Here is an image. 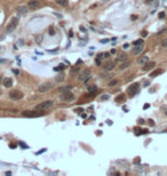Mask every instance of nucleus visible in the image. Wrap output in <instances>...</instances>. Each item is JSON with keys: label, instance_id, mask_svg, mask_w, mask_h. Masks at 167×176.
<instances>
[{"label": "nucleus", "instance_id": "f257e3e1", "mask_svg": "<svg viewBox=\"0 0 167 176\" xmlns=\"http://www.w3.org/2000/svg\"><path fill=\"white\" fill-rule=\"evenodd\" d=\"M53 104H54V102L50 100L45 101V102H41V103H39L38 105H36L34 111H46V110L50 109V107L53 106Z\"/></svg>", "mask_w": 167, "mask_h": 176}, {"label": "nucleus", "instance_id": "f03ea898", "mask_svg": "<svg viewBox=\"0 0 167 176\" xmlns=\"http://www.w3.org/2000/svg\"><path fill=\"white\" fill-rule=\"evenodd\" d=\"M139 90H140V84L139 82H134V84H132L127 88V91H128V94H129L130 96H134L135 94L139 93Z\"/></svg>", "mask_w": 167, "mask_h": 176}, {"label": "nucleus", "instance_id": "7ed1b4c3", "mask_svg": "<svg viewBox=\"0 0 167 176\" xmlns=\"http://www.w3.org/2000/svg\"><path fill=\"white\" fill-rule=\"evenodd\" d=\"M53 87H54V84H53V82H45V84L39 86L38 91L39 93H47V91L50 90Z\"/></svg>", "mask_w": 167, "mask_h": 176}, {"label": "nucleus", "instance_id": "20e7f679", "mask_svg": "<svg viewBox=\"0 0 167 176\" xmlns=\"http://www.w3.org/2000/svg\"><path fill=\"white\" fill-rule=\"evenodd\" d=\"M17 24H18V18L17 17H13L10 20V22H9L8 26H7V32L14 31V30L16 29V26H17Z\"/></svg>", "mask_w": 167, "mask_h": 176}, {"label": "nucleus", "instance_id": "39448f33", "mask_svg": "<svg viewBox=\"0 0 167 176\" xmlns=\"http://www.w3.org/2000/svg\"><path fill=\"white\" fill-rule=\"evenodd\" d=\"M89 78H90V70L89 69H85L79 74V80H81V81H87Z\"/></svg>", "mask_w": 167, "mask_h": 176}, {"label": "nucleus", "instance_id": "423d86ee", "mask_svg": "<svg viewBox=\"0 0 167 176\" xmlns=\"http://www.w3.org/2000/svg\"><path fill=\"white\" fill-rule=\"evenodd\" d=\"M9 97H10L11 100H21V98L23 97V93L20 90H11L10 93H9Z\"/></svg>", "mask_w": 167, "mask_h": 176}, {"label": "nucleus", "instance_id": "0eeeda50", "mask_svg": "<svg viewBox=\"0 0 167 176\" xmlns=\"http://www.w3.org/2000/svg\"><path fill=\"white\" fill-rule=\"evenodd\" d=\"M62 98H63V101H65V102H71V101L74 100V95H73L71 91H68V93H64V95L62 96Z\"/></svg>", "mask_w": 167, "mask_h": 176}, {"label": "nucleus", "instance_id": "6e6552de", "mask_svg": "<svg viewBox=\"0 0 167 176\" xmlns=\"http://www.w3.org/2000/svg\"><path fill=\"white\" fill-rule=\"evenodd\" d=\"M39 6H40V2L38 1V0H31V1L27 2V7L31 9H36V8H39Z\"/></svg>", "mask_w": 167, "mask_h": 176}, {"label": "nucleus", "instance_id": "1a4fd4ad", "mask_svg": "<svg viewBox=\"0 0 167 176\" xmlns=\"http://www.w3.org/2000/svg\"><path fill=\"white\" fill-rule=\"evenodd\" d=\"M71 89H72V86L71 85H65V86H61L58 88V91L59 93H68V91H70Z\"/></svg>", "mask_w": 167, "mask_h": 176}, {"label": "nucleus", "instance_id": "9d476101", "mask_svg": "<svg viewBox=\"0 0 167 176\" xmlns=\"http://www.w3.org/2000/svg\"><path fill=\"white\" fill-rule=\"evenodd\" d=\"M149 62V56H146V55H144V56H141L137 58V63L141 64V65H144L145 63H148Z\"/></svg>", "mask_w": 167, "mask_h": 176}, {"label": "nucleus", "instance_id": "9b49d317", "mask_svg": "<svg viewBox=\"0 0 167 176\" xmlns=\"http://www.w3.org/2000/svg\"><path fill=\"white\" fill-rule=\"evenodd\" d=\"M127 61V54L126 53H119L117 57V62H125Z\"/></svg>", "mask_w": 167, "mask_h": 176}, {"label": "nucleus", "instance_id": "f8f14e48", "mask_svg": "<svg viewBox=\"0 0 167 176\" xmlns=\"http://www.w3.org/2000/svg\"><path fill=\"white\" fill-rule=\"evenodd\" d=\"M142 50H143V43H142V45H136L134 48H133V54L137 55V54H140Z\"/></svg>", "mask_w": 167, "mask_h": 176}, {"label": "nucleus", "instance_id": "ddd939ff", "mask_svg": "<svg viewBox=\"0 0 167 176\" xmlns=\"http://www.w3.org/2000/svg\"><path fill=\"white\" fill-rule=\"evenodd\" d=\"M2 85H4L5 87H11L13 86V80H11V78H5V79L2 80Z\"/></svg>", "mask_w": 167, "mask_h": 176}, {"label": "nucleus", "instance_id": "4468645a", "mask_svg": "<svg viewBox=\"0 0 167 176\" xmlns=\"http://www.w3.org/2000/svg\"><path fill=\"white\" fill-rule=\"evenodd\" d=\"M23 116H24V117H29V118H34V117H39V116H40V114L36 113V112L26 111V112H23Z\"/></svg>", "mask_w": 167, "mask_h": 176}, {"label": "nucleus", "instance_id": "2eb2a0df", "mask_svg": "<svg viewBox=\"0 0 167 176\" xmlns=\"http://www.w3.org/2000/svg\"><path fill=\"white\" fill-rule=\"evenodd\" d=\"M103 68H104L105 71H110V70H112V69L114 68V63H113V62H107Z\"/></svg>", "mask_w": 167, "mask_h": 176}, {"label": "nucleus", "instance_id": "dca6fc26", "mask_svg": "<svg viewBox=\"0 0 167 176\" xmlns=\"http://www.w3.org/2000/svg\"><path fill=\"white\" fill-rule=\"evenodd\" d=\"M155 65H156L155 62H150V63L148 62V63L144 64V66H143V71H148V70H150V69H152Z\"/></svg>", "mask_w": 167, "mask_h": 176}, {"label": "nucleus", "instance_id": "f3484780", "mask_svg": "<svg viewBox=\"0 0 167 176\" xmlns=\"http://www.w3.org/2000/svg\"><path fill=\"white\" fill-rule=\"evenodd\" d=\"M17 11H20V14H23V15H24V14L29 13V9H27L25 6H18L17 7Z\"/></svg>", "mask_w": 167, "mask_h": 176}, {"label": "nucleus", "instance_id": "a211bd4d", "mask_svg": "<svg viewBox=\"0 0 167 176\" xmlns=\"http://www.w3.org/2000/svg\"><path fill=\"white\" fill-rule=\"evenodd\" d=\"M88 91L92 94H96V91H97V87H96V85H90V86H88Z\"/></svg>", "mask_w": 167, "mask_h": 176}, {"label": "nucleus", "instance_id": "6ab92c4d", "mask_svg": "<svg viewBox=\"0 0 167 176\" xmlns=\"http://www.w3.org/2000/svg\"><path fill=\"white\" fill-rule=\"evenodd\" d=\"M55 2H56L57 5H59V6H62V7L68 6V0H55Z\"/></svg>", "mask_w": 167, "mask_h": 176}, {"label": "nucleus", "instance_id": "aec40b11", "mask_svg": "<svg viewBox=\"0 0 167 176\" xmlns=\"http://www.w3.org/2000/svg\"><path fill=\"white\" fill-rule=\"evenodd\" d=\"M79 71H80V69L78 68V66H74V68L72 69V70H71V75H78L79 74Z\"/></svg>", "mask_w": 167, "mask_h": 176}, {"label": "nucleus", "instance_id": "412c9836", "mask_svg": "<svg viewBox=\"0 0 167 176\" xmlns=\"http://www.w3.org/2000/svg\"><path fill=\"white\" fill-rule=\"evenodd\" d=\"M161 72H162L161 69H158V70H156V71H153V72H151L150 77H151V78H155V77H157L158 74H160Z\"/></svg>", "mask_w": 167, "mask_h": 176}, {"label": "nucleus", "instance_id": "4be33fe9", "mask_svg": "<svg viewBox=\"0 0 167 176\" xmlns=\"http://www.w3.org/2000/svg\"><path fill=\"white\" fill-rule=\"evenodd\" d=\"M130 65V62H127V61H125V63H123V64H120V66H119V69L120 70H125V69H127L128 66Z\"/></svg>", "mask_w": 167, "mask_h": 176}, {"label": "nucleus", "instance_id": "5701e85b", "mask_svg": "<svg viewBox=\"0 0 167 176\" xmlns=\"http://www.w3.org/2000/svg\"><path fill=\"white\" fill-rule=\"evenodd\" d=\"M64 78H65V75H64V73H59L58 75H57L56 78H55V80H56L57 82H61L64 80Z\"/></svg>", "mask_w": 167, "mask_h": 176}, {"label": "nucleus", "instance_id": "b1692460", "mask_svg": "<svg viewBox=\"0 0 167 176\" xmlns=\"http://www.w3.org/2000/svg\"><path fill=\"white\" fill-rule=\"evenodd\" d=\"M116 85H118V80L117 79H113V80H111V81H109L110 87H113V86H116Z\"/></svg>", "mask_w": 167, "mask_h": 176}, {"label": "nucleus", "instance_id": "393cba45", "mask_svg": "<svg viewBox=\"0 0 167 176\" xmlns=\"http://www.w3.org/2000/svg\"><path fill=\"white\" fill-rule=\"evenodd\" d=\"M64 69H65V65H64V64H59V65L57 66V68H55L54 70L55 71H61V70H64Z\"/></svg>", "mask_w": 167, "mask_h": 176}, {"label": "nucleus", "instance_id": "a878e982", "mask_svg": "<svg viewBox=\"0 0 167 176\" xmlns=\"http://www.w3.org/2000/svg\"><path fill=\"white\" fill-rule=\"evenodd\" d=\"M142 43H143V39H139V40H135L133 42V45L136 46V45H142Z\"/></svg>", "mask_w": 167, "mask_h": 176}, {"label": "nucleus", "instance_id": "bb28decb", "mask_svg": "<svg viewBox=\"0 0 167 176\" xmlns=\"http://www.w3.org/2000/svg\"><path fill=\"white\" fill-rule=\"evenodd\" d=\"M161 46H162L164 48H167V38L162 39V41H161Z\"/></svg>", "mask_w": 167, "mask_h": 176}, {"label": "nucleus", "instance_id": "cd10ccee", "mask_svg": "<svg viewBox=\"0 0 167 176\" xmlns=\"http://www.w3.org/2000/svg\"><path fill=\"white\" fill-rule=\"evenodd\" d=\"M109 98V95H103V96H101V101H105V100H108Z\"/></svg>", "mask_w": 167, "mask_h": 176}, {"label": "nucleus", "instance_id": "c85d7f7f", "mask_svg": "<svg viewBox=\"0 0 167 176\" xmlns=\"http://www.w3.org/2000/svg\"><path fill=\"white\" fill-rule=\"evenodd\" d=\"M121 100H124V95H121V96H119V97H117V98H116L117 102H119V101H121Z\"/></svg>", "mask_w": 167, "mask_h": 176}, {"label": "nucleus", "instance_id": "c756f323", "mask_svg": "<svg viewBox=\"0 0 167 176\" xmlns=\"http://www.w3.org/2000/svg\"><path fill=\"white\" fill-rule=\"evenodd\" d=\"M37 42H38V43H40L41 42V36H38V37H37Z\"/></svg>", "mask_w": 167, "mask_h": 176}, {"label": "nucleus", "instance_id": "7c9ffc66", "mask_svg": "<svg viewBox=\"0 0 167 176\" xmlns=\"http://www.w3.org/2000/svg\"><path fill=\"white\" fill-rule=\"evenodd\" d=\"M164 17H165V13L164 11H161V13L159 14V18H164Z\"/></svg>", "mask_w": 167, "mask_h": 176}, {"label": "nucleus", "instance_id": "2f4dec72", "mask_svg": "<svg viewBox=\"0 0 167 176\" xmlns=\"http://www.w3.org/2000/svg\"><path fill=\"white\" fill-rule=\"evenodd\" d=\"M20 145L22 146L23 149H27V145H25V144H24V143H22V142H21V143H20Z\"/></svg>", "mask_w": 167, "mask_h": 176}, {"label": "nucleus", "instance_id": "473e14b6", "mask_svg": "<svg viewBox=\"0 0 167 176\" xmlns=\"http://www.w3.org/2000/svg\"><path fill=\"white\" fill-rule=\"evenodd\" d=\"M95 63H96V64H97V65H100V64H101V59H100V57H98V58H96Z\"/></svg>", "mask_w": 167, "mask_h": 176}, {"label": "nucleus", "instance_id": "72a5a7b5", "mask_svg": "<svg viewBox=\"0 0 167 176\" xmlns=\"http://www.w3.org/2000/svg\"><path fill=\"white\" fill-rule=\"evenodd\" d=\"M103 56H104L105 58H108V57H109L110 55H109V53H103Z\"/></svg>", "mask_w": 167, "mask_h": 176}, {"label": "nucleus", "instance_id": "f704fd0d", "mask_svg": "<svg viewBox=\"0 0 167 176\" xmlns=\"http://www.w3.org/2000/svg\"><path fill=\"white\" fill-rule=\"evenodd\" d=\"M49 34H50V36L55 34V31H53V29H49Z\"/></svg>", "mask_w": 167, "mask_h": 176}, {"label": "nucleus", "instance_id": "c9c22d12", "mask_svg": "<svg viewBox=\"0 0 167 176\" xmlns=\"http://www.w3.org/2000/svg\"><path fill=\"white\" fill-rule=\"evenodd\" d=\"M149 107H150V104H145V105L143 106V109H144V110H146V109H149Z\"/></svg>", "mask_w": 167, "mask_h": 176}, {"label": "nucleus", "instance_id": "e433bc0d", "mask_svg": "<svg viewBox=\"0 0 167 176\" xmlns=\"http://www.w3.org/2000/svg\"><path fill=\"white\" fill-rule=\"evenodd\" d=\"M13 72L15 73V74H18V73H20V71H18V70H13Z\"/></svg>", "mask_w": 167, "mask_h": 176}, {"label": "nucleus", "instance_id": "4c0bfd02", "mask_svg": "<svg viewBox=\"0 0 167 176\" xmlns=\"http://www.w3.org/2000/svg\"><path fill=\"white\" fill-rule=\"evenodd\" d=\"M110 0H101V2H102V4H105V2H109Z\"/></svg>", "mask_w": 167, "mask_h": 176}, {"label": "nucleus", "instance_id": "58836bf2", "mask_svg": "<svg viewBox=\"0 0 167 176\" xmlns=\"http://www.w3.org/2000/svg\"><path fill=\"white\" fill-rule=\"evenodd\" d=\"M146 34H148V32H146V31L142 32V36H143V37H145V36H146Z\"/></svg>", "mask_w": 167, "mask_h": 176}, {"label": "nucleus", "instance_id": "ea45409f", "mask_svg": "<svg viewBox=\"0 0 167 176\" xmlns=\"http://www.w3.org/2000/svg\"><path fill=\"white\" fill-rule=\"evenodd\" d=\"M10 148H11V149H14V148H16V145H15V144L11 143V144H10Z\"/></svg>", "mask_w": 167, "mask_h": 176}, {"label": "nucleus", "instance_id": "a19ab883", "mask_svg": "<svg viewBox=\"0 0 167 176\" xmlns=\"http://www.w3.org/2000/svg\"><path fill=\"white\" fill-rule=\"evenodd\" d=\"M75 111H77L78 113H80V112H82V109H78V110H75Z\"/></svg>", "mask_w": 167, "mask_h": 176}, {"label": "nucleus", "instance_id": "79ce46f5", "mask_svg": "<svg viewBox=\"0 0 167 176\" xmlns=\"http://www.w3.org/2000/svg\"><path fill=\"white\" fill-rule=\"evenodd\" d=\"M80 30H81V31H84V32L86 31V30H85V27H84V26H80Z\"/></svg>", "mask_w": 167, "mask_h": 176}, {"label": "nucleus", "instance_id": "37998d69", "mask_svg": "<svg viewBox=\"0 0 167 176\" xmlns=\"http://www.w3.org/2000/svg\"><path fill=\"white\" fill-rule=\"evenodd\" d=\"M124 48H125V49L126 48H128V43H125V45H124Z\"/></svg>", "mask_w": 167, "mask_h": 176}, {"label": "nucleus", "instance_id": "c03bdc74", "mask_svg": "<svg viewBox=\"0 0 167 176\" xmlns=\"http://www.w3.org/2000/svg\"><path fill=\"white\" fill-rule=\"evenodd\" d=\"M1 94H2V90H1V89H0V95H1Z\"/></svg>", "mask_w": 167, "mask_h": 176}]
</instances>
